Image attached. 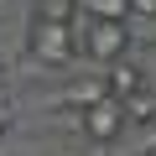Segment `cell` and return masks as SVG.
<instances>
[{
  "mask_svg": "<svg viewBox=\"0 0 156 156\" xmlns=\"http://www.w3.org/2000/svg\"><path fill=\"white\" fill-rule=\"evenodd\" d=\"M104 94H109V99H120V104H125V99H135V94H146V73H140L135 62H125V57H120V62H109Z\"/></svg>",
  "mask_w": 156,
  "mask_h": 156,
  "instance_id": "cell-4",
  "label": "cell"
},
{
  "mask_svg": "<svg viewBox=\"0 0 156 156\" xmlns=\"http://www.w3.org/2000/svg\"><path fill=\"white\" fill-rule=\"evenodd\" d=\"M78 52L83 57H94V62H120L125 52H130V31H125V21H83V37H78Z\"/></svg>",
  "mask_w": 156,
  "mask_h": 156,
  "instance_id": "cell-2",
  "label": "cell"
},
{
  "mask_svg": "<svg viewBox=\"0 0 156 156\" xmlns=\"http://www.w3.org/2000/svg\"><path fill=\"white\" fill-rule=\"evenodd\" d=\"M130 11L135 16H156V0H130Z\"/></svg>",
  "mask_w": 156,
  "mask_h": 156,
  "instance_id": "cell-6",
  "label": "cell"
},
{
  "mask_svg": "<svg viewBox=\"0 0 156 156\" xmlns=\"http://www.w3.org/2000/svg\"><path fill=\"white\" fill-rule=\"evenodd\" d=\"M5 125H11V115H5V109H0V130H5Z\"/></svg>",
  "mask_w": 156,
  "mask_h": 156,
  "instance_id": "cell-7",
  "label": "cell"
},
{
  "mask_svg": "<svg viewBox=\"0 0 156 156\" xmlns=\"http://www.w3.org/2000/svg\"><path fill=\"white\" fill-rule=\"evenodd\" d=\"M78 21H57V16H37L31 21V31H26V47H31V57L37 62H68L73 52H78Z\"/></svg>",
  "mask_w": 156,
  "mask_h": 156,
  "instance_id": "cell-1",
  "label": "cell"
},
{
  "mask_svg": "<svg viewBox=\"0 0 156 156\" xmlns=\"http://www.w3.org/2000/svg\"><path fill=\"white\" fill-rule=\"evenodd\" d=\"M89 21H125L130 16V0H78Z\"/></svg>",
  "mask_w": 156,
  "mask_h": 156,
  "instance_id": "cell-5",
  "label": "cell"
},
{
  "mask_svg": "<svg viewBox=\"0 0 156 156\" xmlns=\"http://www.w3.org/2000/svg\"><path fill=\"white\" fill-rule=\"evenodd\" d=\"M78 125H83L89 140H115V135L125 130V104L109 99V94H94L83 109H78Z\"/></svg>",
  "mask_w": 156,
  "mask_h": 156,
  "instance_id": "cell-3",
  "label": "cell"
}]
</instances>
